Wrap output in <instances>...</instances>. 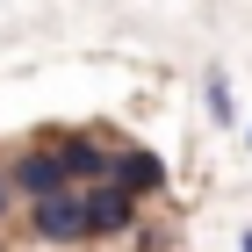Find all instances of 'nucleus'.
I'll return each instance as SVG.
<instances>
[{
    "label": "nucleus",
    "mask_w": 252,
    "mask_h": 252,
    "mask_svg": "<svg viewBox=\"0 0 252 252\" xmlns=\"http://www.w3.org/2000/svg\"><path fill=\"white\" fill-rule=\"evenodd\" d=\"M29 238L36 245H87V194H51V202H36L29 209Z\"/></svg>",
    "instance_id": "1"
},
{
    "label": "nucleus",
    "mask_w": 252,
    "mask_h": 252,
    "mask_svg": "<svg viewBox=\"0 0 252 252\" xmlns=\"http://www.w3.org/2000/svg\"><path fill=\"white\" fill-rule=\"evenodd\" d=\"M51 152H58V166H65V180H87V188H108V173H116V152H108L101 137H87V130H72V137H58Z\"/></svg>",
    "instance_id": "3"
},
{
    "label": "nucleus",
    "mask_w": 252,
    "mask_h": 252,
    "mask_svg": "<svg viewBox=\"0 0 252 252\" xmlns=\"http://www.w3.org/2000/svg\"><path fill=\"white\" fill-rule=\"evenodd\" d=\"M15 209V188H7V166H0V216Z\"/></svg>",
    "instance_id": "7"
},
{
    "label": "nucleus",
    "mask_w": 252,
    "mask_h": 252,
    "mask_svg": "<svg viewBox=\"0 0 252 252\" xmlns=\"http://www.w3.org/2000/svg\"><path fill=\"white\" fill-rule=\"evenodd\" d=\"M245 144H252V130H245Z\"/></svg>",
    "instance_id": "9"
},
{
    "label": "nucleus",
    "mask_w": 252,
    "mask_h": 252,
    "mask_svg": "<svg viewBox=\"0 0 252 252\" xmlns=\"http://www.w3.org/2000/svg\"><path fill=\"white\" fill-rule=\"evenodd\" d=\"M108 188H123L130 202H144V194L166 188V158L144 152V144H123V152H116V173H108Z\"/></svg>",
    "instance_id": "4"
},
{
    "label": "nucleus",
    "mask_w": 252,
    "mask_h": 252,
    "mask_svg": "<svg viewBox=\"0 0 252 252\" xmlns=\"http://www.w3.org/2000/svg\"><path fill=\"white\" fill-rule=\"evenodd\" d=\"M238 252H252V231H238Z\"/></svg>",
    "instance_id": "8"
},
{
    "label": "nucleus",
    "mask_w": 252,
    "mask_h": 252,
    "mask_svg": "<svg viewBox=\"0 0 252 252\" xmlns=\"http://www.w3.org/2000/svg\"><path fill=\"white\" fill-rule=\"evenodd\" d=\"M7 188L29 194V209H36V202H51V194H72V180H65V166H58L51 144H29V152L7 166Z\"/></svg>",
    "instance_id": "2"
},
{
    "label": "nucleus",
    "mask_w": 252,
    "mask_h": 252,
    "mask_svg": "<svg viewBox=\"0 0 252 252\" xmlns=\"http://www.w3.org/2000/svg\"><path fill=\"white\" fill-rule=\"evenodd\" d=\"M87 231L94 238H130L137 231V202L123 188H87Z\"/></svg>",
    "instance_id": "5"
},
{
    "label": "nucleus",
    "mask_w": 252,
    "mask_h": 252,
    "mask_svg": "<svg viewBox=\"0 0 252 252\" xmlns=\"http://www.w3.org/2000/svg\"><path fill=\"white\" fill-rule=\"evenodd\" d=\"M209 116H216V123H231V116H238V101H231V79H223V72H209Z\"/></svg>",
    "instance_id": "6"
}]
</instances>
